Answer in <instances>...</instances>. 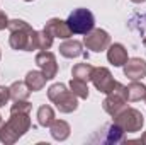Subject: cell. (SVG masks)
<instances>
[{"mask_svg": "<svg viewBox=\"0 0 146 145\" xmlns=\"http://www.w3.org/2000/svg\"><path fill=\"white\" fill-rule=\"evenodd\" d=\"M44 29L51 34L53 38H61V39H68L70 36H73V33L70 31L66 21H61V19H49L44 26Z\"/></svg>", "mask_w": 146, "mask_h": 145, "instance_id": "cell-13", "label": "cell"}, {"mask_svg": "<svg viewBox=\"0 0 146 145\" xmlns=\"http://www.w3.org/2000/svg\"><path fill=\"white\" fill-rule=\"evenodd\" d=\"M24 82L27 84L31 92H37V91H42V87L46 85V77L39 70H31V72H27Z\"/></svg>", "mask_w": 146, "mask_h": 145, "instance_id": "cell-16", "label": "cell"}, {"mask_svg": "<svg viewBox=\"0 0 146 145\" xmlns=\"http://www.w3.org/2000/svg\"><path fill=\"white\" fill-rule=\"evenodd\" d=\"M127 104V96H126V85H122L121 82H115V87L112 89V92L107 94V97L102 103V108L106 113H109L110 116L117 114L119 111L126 108Z\"/></svg>", "mask_w": 146, "mask_h": 145, "instance_id": "cell-6", "label": "cell"}, {"mask_svg": "<svg viewBox=\"0 0 146 145\" xmlns=\"http://www.w3.org/2000/svg\"><path fill=\"white\" fill-rule=\"evenodd\" d=\"M9 99H10V91H9V87H0V108L5 106V104L9 103Z\"/></svg>", "mask_w": 146, "mask_h": 145, "instance_id": "cell-24", "label": "cell"}, {"mask_svg": "<svg viewBox=\"0 0 146 145\" xmlns=\"http://www.w3.org/2000/svg\"><path fill=\"white\" fill-rule=\"evenodd\" d=\"M53 39L54 38L51 36L44 28L41 31H37V41H39V50H49L51 44H53Z\"/></svg>", "mask_w": 146, "mask_h": 145, "instance_id": "cell-22", "label": "cell"}, {"mask_svg": "<svg viewBox=\"0 0 146 145\" xmlns=\"http://www.w3.org/2000/svg\"><path fill=\"white\" fill-rule=\"evenodd\" d=\"M83 44L87 46V50L90 51H95V53H100V51H106L110 44V36L107 31L104 29H92L90 33H87L83 38Z\"/></svg>", "mask_w": 146, "mask_h": 145, "instance_id": "cell-8", "label": "cell"}, {"mask_svg": "<svg viewBox=\"0 0 146 145\" xmlns=\"http://www.w3.org/2000/svg\"><path fill=\"white\" fill-rule=\"evenodd\" d=\"M124 75L129 80H141L146 77V62L143 58H129L124 65Z\"/></svg>", "mask_w": 146, "mask_h": 145, "instance_id": "cell-11", "label": "cell"}, {"mask_svg": "<svg viewBox=\"0 0 146 145\" xmlns=\"http://www.w3.org/2000/svg\"><path fill=\"white\" fill-rule=\"evenodd\" d=\"M9 91H10V99H14V101H24V99H27L29 94H31L27 84H26V82H21V80L14 82V84L9 87Z\"/></svg>", "mask_w": 146, "mask_h": 145, "instance_id": "cell-18", "label": "cell"}, {"mask_svg": "<svg viewBox=\"0 0 146 145\" xmlns=\"http://www.w3.org/2000/svg\"><path fill=\"white\" fill-rule=\"evenodd\" d=\"M2 125H3V119H2V116H0V126H2Z\"/></svg>", "mask_w": 146, "mask_h": 145, "instance_id": "cell-28", "label": "cell"}, {"mask_svg": "<svg viewBox=\"0 0 146 145\" xmlns=\"http://www.w3.org/2000/svg\"><path fill=\"white\" fill-rule=\"evenodd\" d=\"M124 142H127V144H133V142H138V144H146V132L143 133V137H141L139 140H124Z\"/></svg>", "mask_w": 146, "mask_h": 145, "instance_id": "cell-26", "label": "cell"}, {"mask_svg": "<svg viewBox=\"0 0 146 145\" xmlns=\"http://www.w3.org/2000/svg\"><path fill=\"white\" fill-rule=\"evenodd\" d=\"M36 63L41 68V72L44 73L46 80H53L58 73V63H56V56L54 53L48 51V50H41L36 55Z\"/></svg>", "mask_w": 146, "mask_h": 145, "instance_id": "cell-10", "label": "cell"}, {"mask_svg": "<svg viewBox=\"0 0 146 145\" xmlns=\"http://www.w3.org/2000/svg\"><path fill=\"white\" fill-rule=\"evenodd\" d=\"M31 128V118L29 113H10V118L0 126V142L7 145L15 144L21 137L26 135V132H29Z\"/></svg>", "mask_w": 146, "mask_h": 145, "instance_id": "cell-2", "label": "cell"}, {"mask_svg": "<svg viewBox=\"0 0 146 145\" xmlns=\"http://www.w3.org/2000/svg\"><path fill=\"white\" fill-rule=\"evenodd\" d=\"M0 58H2V53H0Z\"/></svg>", "mask_w": 146, "mask_h": 145, "instance_id": "cell-31", "label": "cell"}, {"mask_svg": "<svg viewBox=\"0 0 146 145\" xmlns=\"http://www.w3.org/2000/svg\"><path fill=\"white\" fill-rule=\"evenodd\" d=\"M145 101H146V97H145Z\"/></svg>", "mask_w": 146, "mask_h": 145, "instance_id": "cell-32", "label": "cell"}, {"mask_svg": "<svg viewBox=\"0 0 146 145\" xmlns=\"http://www.w3.org/2000/svg\"><path fill=\"white\" fill-rule=\"evenodd\" d=\"M7 26H9V17L5 15V12H2V10H0V31H2V29H5Z\"/></svg>", "mask_w": 146, "mask_h": 145, "instance_id": "cell-25", "label": "cell"}, {"mask_svg": "<svg viewBox=\"0 0 146 145\" xmlns=\"http://www.w3.org/2000/svg\"><path fill=\"white\" fill-rule=\"evenodd\" d=\"M114 123L124 130V133H138L145 125V116L134 108H124L112 116Z\"/></svg>", "mask_w": 146, "mask_h": 145, "instance_id": "cell-4", "label": "cell"}, {"mask_svg": "<svg viewBox=\"0 0 146 145\" xmlns=\"http://www.w3.org/2000/svg\"><path fill=\"white\" fill-rule=\"evenodd\" d=\"M126 96H127V101H131V103H136V101L145 99L146 97V85L141 84L139 80H133L126 87Z\"/></svg>", "mask_w": 146, "mask_h": 145, "instance_id": "cell-17", "label": "cell"}, {"mask_svg": "<svg viewBox=\"0 0 146 145\" xmlns=\"http://www.w3.org/2000/svg\"><path fill=\"white\" fill-rule=\"evenodd\" d=\"M48 97L49 101L58 108L60 113H73L78 108V97L73 94L72 91L66 89L65 84H53L48 89Z\"/></svg>", "mask_w": 146, "mask_h": 145, "instance_id": "cell-3", "label": "cell"}, {"mask_svg": "<svg viewBox=\"0 0 146 145\" xmlns=\"http://www.w3.org/2000/svg\"><path fill=\"white\" fill-rule=\"evenodd\" d=\"M66 24L73 34H87L95 26V17L88 9H75L66 19Z\"/></svg>", "mask_w": 146, "mask_h": 145, "instance_id": "cell-5", "label": "cell"}, {"mask_svg": "<svg viewBox=\"0 0 146 145\" xmlns=\"http://www.w3.org/2000/svg\"><path fill=\"white\" fill-rule=\"evenodd\" d=\"M94 68L90 63H76L75 67L72 68V75L73 79H80V80H92V73H94Z\"/></svg>", "mask_w": 146, "mask_h": 145, "instance_id": "cell-20", "label": "cell"}, {"mask_svg": "<svg viewBox=\"0 0 146 145\" xmlns=\"http://www.w3.org/2000/svg\"><path fill=\"white\" fill-rule=\"evenodd\" d=\"M31 109H33V104L27 103V99H24V101H15V104H12V108H10V113H15V111L31 113Z\"/></svg>", "mask_w": 146, "mask_h": 145, "instance_id": "cell-23", "label": "cell"}, {"mask_svg": "<svg viewBox=\"0 0 146 145\" xmlns=\"http://www.w3.org/2000/svg\"><path fill=\"white\" fill-rule=\"evenodd\" d=\"M70 91H72L78 99H87V97H88V85H87L85 80L72 79V80H70Z\"/></svg>", "mask_w": 146, "mask_h": 145, "instance_id": "cell-21", "label": "cell"}, {"mask_svg": "<svg viewBox=\"0 0 146 145\" xmlns=\"http://www.w3.org/2000/svg\"><path fill=\"white\" fill-rule=\"evenodd\" d=\"M70 132H72V128H70V125L65 119H54L49 125V133L58 142H65L70 137Z\"/></svg>", "mask_w": 146, "mask_h": 145, "instance_id": "cell-15", "label": "cell"}, {"mask_svg": "<svg viewBox=\"0 0 146 145\" xmlns=\"http://www.w3.org/2000/svg\"><path fill=\"white\" fill-rule=\"evenodd\" d=\"M143 44H145V46H146V36H145V39H143Z\"/></svg>", "mask_w": 146, "mask_h": 145, "instance_id": "cell-29", "label": "cell"}, {"mask_svg": "<svg viewBox=\"0 0 146 145\" xmlns=\"http://www.w3.org/2000/svg\"><path fill=\"white\" fill-rule=\"evenodd\" d=\"M124 138V130L121 126H117L114 121L104 125L92 138L90 142H100V144H107V145H115V144H122Z\"/></svg>", "mask_w": 146, "mask_h": 145, "instance_id": "cell-7", "label": "cell"}, {"mask_svg": "<svg viewBox=\"0 0 146 145\" xmlns=\"http://www.w3.org/2000/svg\"><path fill=\"white\" fill-rule=\"evenodd\" d=\"M54 109L48 104H42L41 108L37 109V125L42 128H49V125L54 121Z\"/></svg>", "mask_w": 146, "mask_h": 145, "instance_id": "cell-19", "label": "cell"}, {"mask_svg": "<svg viewBox=\"0 0 146 145\" xmlns=\"http://www.w3.org/2000/svg\"><path fill=\"white\" fill-rule=\"evenodd\" d=\"M26 2H33V0H26Z\"/></svg>", "mask_w": 146, "mask_h": 145, "instance_id": "cell-30", "label": "cell"}, {"mask_svg": "<svg viewBox=\"0 0 146 145\" xmlns=\"http://www.w3.org/2000/svg\"><path fill=\"white\" fill-rule=\"evenodd\" d=\"M107 60L114 67H124L126 62L129 60L127 50L124 48V44H121V43L109 44V48H107Z\"/></svg>", "mask_w": 146, "mask_h": 145, "instance_id": "cell-12", "label": "cell"}, {"mask_svg": "<svg viewBox=\"0 0 146 145\" xmlns=\"http://www.w3.org/2000/svg\"><path fill=\"white\" fill-rule=\"evenodd\" d=\"M92 82L95 85V89L102 94H109L112 92V89L115 87V80L112 77L109 68L106 67H95L94 73H92Z\"/></svg>", "mask_w": 146, "mask_h": 145, "instance_id": "cell-9", "label": "cell"}, {"mask_svg": "<svg viewBox=\"0 0 146 145\" xmlns=\"http://www.w3.org/2000/svg\"><path fill=\"white\" fill-rule=\"evenodd\" d=\"M60 55H63L65 58H78V56H83V44L76 39H65L61 44H60Z\"/></svg>", "mask_w": 146, "mask_h": 145, "instance_id": "cell-14", "label": "cell"}, {"mask_svg": "<svg viewBox=\"0 0 146 145\" xmlns=\"http://www.w3.org/2000/svg\"><path fill=\"white\" fill-rule=\"evenodd\" d=\"M131 2H134V3H141V2H146V0H131Z\"/></svg>", "mask_w": 146, "mask_h": 145, "instance_id": "cell-27", "label": "cell"}, {"mask_svg": "<svg viewBox=\"0 0 146 145\" xmlns=\"http://www.w3.org/2000/svg\"><path fill=\"white\" fill-rule=\"evenodd\" d=\"M7 29L10 31L9 44L12 50H21V51H34L39 50V41H37V31H34L26 21L22 19H12L9 21Z\"/></svg>", "mask_w": 146, "mask_h": 145, "instance_id": "cell-1", "label": "cell"}]
</instances>
